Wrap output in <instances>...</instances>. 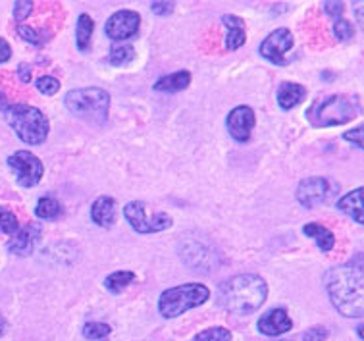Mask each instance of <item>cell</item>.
Masks as SVG:
<instances>
[{"label": "cell", "mask_w": 364, "mask_h": 341, "mask_svg": "<svg viewBox=\"0 0 364 341\" xmlns=\"http://www.w3.org/2000/svg\"><path fill=\"white\" fill-rule=\"evenodd\" d=\"M326 289L333 307L349 318H360L364 313V274L360 266L345 264L330 268L324 276Z\"/></svg>", "instance_id": "obj_1"}, {"label": "cell", "mask_w": 364, "mask_h": 341, "mask_svg": "<svg viewBox=\"0 0 364 341\" xmlns=\"http://www.w3.org/2000/svg\"><path fill=\"white\" fill-rule=\"evenodd\" d=\"M268 295V285L257 274H237L218 288V305L228 313L239 316L259 310Z\"/></svg>", "instance_id": "obj_2"}, {"label": "cell", "mask_w": 364, "mask_h": 341, "mask_svg": "<svg viewBox=\"0 0 364 341\" xmlns=\"http://www.w3.org/2000/svg\"><path fill=\"white\" fill-rule=\"evenodd\" d=\"M360 112V105L355 97L347 95H330L324 99L314 100L309 110L306 120L314 127H331V125H345L355 120Z\"/></svg>", "instance_id": "obj_3"}, {"label": "cell", "mask_w": 364, "mask_h": 341, "mask_svg": "<svg viewBox=\"0 0 364 341\" xmlns=\"http://www.w3.org/2000/svg\"><path fill=\"white\" fill-rule=\"evenodd\" d=\"M6 120L16 135L26 145H41L48 137V120L47 116L29 105L8 106Z\"/></svg>", "instance_id": "obj_4"}, {"label": "cell", "mask_w": 364, "mask_h": 341, "mask_svg": "<svg viewBox=\"0 0 364 341\" xmlns=\"http://www.w3.org/2000/svg\"><path fill=\"white\" fill-rule=\"evenodd\" d=\"M66 108L87 122L102 124L108 118L110 108V95L99 87H87V89H73L66 95Z\"/></svg>", "instance_id": "obj_5"}, {"label": "cell", "mask_w": 364, "mask_h": 341, "mask_svg": "<svg viewBox=\"0 0 364 341\" xmlns=\"http://www.w3.org/2000/svg\"><path fill=\"white\" fill-rule=\"evenodd\" d=\"M210 299V289L203 283H183L166 289L159 299V310L164 318H176L187 310L205 305Z\"/></svg>", "instance_id": "obj_6"}, {"label": "cell", "mask_w": 364, "mask_h": 341, "mask_svg": "<svg viewBox=\"0 0 364 341\" xmlns=\"http://www.w3.org/2000/svg\"><path fill=\"white\" fill-rule=\"evenodd\" d=\"M124 216L133 230L139 234H159L172 226V216L166 212H154L153 216H146V206L141 201H132L124 206Z\"/></svg>", "instance_id": "obj_7"}, {"label": "cell", "mask_w": 364, "mask_h": 341, "mask_svg": "<svg viewBox=\"0 0 364 341\" xmlns=\"http://www.w3.org/2000/svg\"><path fill=\"white\" fill-rule=\"evenodd\" d=\"M8 166H10V170L16 176V182L21 187H33V185L39 184L43 179V174H45L43 162L29 151L14 152L12 157L8 158Z\"/></svg>", "instance_id": "obj_8"}, {"label": "cell", "mask_w": 364, "mask_h": 341, "mask_svg": "<svg viewBox=\"0 0 364 341\" xmlns=\"http://www.w3.org/2000/svg\"><path fill=\"white\" fill-rule=\"evenodd\" d=\"M295 195H297V201L303 206L312 209V206H318V204H324L326 201H330L336 195V187L326 177H306L303 182H299Z\"/></svg>", "instance_id": "obj_9"}, {"label": "cell", "mask_w": 364, "mask_h": 341, "mask_svg": "<svg viewBox=\"0 0 364 341\" xmlns=\"http://www.w3.org/2000/svg\"><path fill=\"white\" fill-rule=\"evenodd\" d=\"M293 46V35L289 29L279 27L276 31H272L259 46V53L262 54V58H266L276 66H285V54L291 51Z\"/></svg>", "instance_id": "obj_10"}, {"label": "cell", "mask_w": 364, "mask_h": 341, "mask_svg": "<svg viewBox=\"0 0 364 341\" xmlns=\"http://www.w3.org/2000/svg\"><path fill=\"white\" fill-rule=\"evenodd\" d=\"M141 26V16L133 10H119V12L112 14L105 26L106 37H110L112 41H124L132 39L137 35Z\"/></svg>", "instance_id": "obj_11"}, {"label": "cell", "mask_w": 364, "mask_h": 341, "mask_svg": "<svg viewBox=\"0 0 364 341\" xmlns=\"http://www.w3.org/2000/svg\"><path fill=\"white\" fill-rule=\"evenodd\" d=\"M257 124V116L251 106H235L228 118H225V127L228 133L232 135L237 143H247L251 139L252 127Z\"/></svg>", "instance_id": "obj_12"}, {"label": "cell", "mask_w": 364, "mask_h": 341, "mask_svg": "<svg viewBox=\"0 0 364 341\" xmlns=\"http://www.w3.org/2000/svg\"><path fill=\"white\" fill-rule=\"evenodd\" d=\"M41 231L43 230L39 224H27L23 230H18V234L8 241V251L18 256L31 255L41 239Z\"/></svg>", "instance_id": "obj_13"}, {"label": "cell", "mask_w": 364, "mask_h": 341, "mask_svg": "<svg viewBox=\"0 0 364 341\" xmlns=\"http://www.w3.org/2000/svg\"><path fill=\"white\" fill-rule=\"evenodd\" d=\"M260 334L264 335H282L285 332H289L293 328V322L287 315V310L284 308H272L266 315H262L259 318V324H257Z\"/></svg>", "instance_id": "obj_14"}, {"label": "cell", "mask_w": 364, "mask_h": 341, "mask_svg": "<svg viewBox=\"0 0 364 341\" xmlns=\"http://www.w3.org/2000/svg\"><path fill=\"white\" fill-rule=\"evenodd\" d=\"M224 26L228 27V35H225V48L228 51H237L241 46L245 45L247 33H245V23L241 18L237 16H233V14H225L224 18Z\"/></svg>", "instance_id": "obj_15"}, {"label": "cell", "mask_w": 364, "mask_h": 341, "mask_svg": "<svg viewBox=\"0 0 364 341\" xmlns=\"http://www.w3.org/2000/svg\"><path fill=\"white\" fill-rule=\"evenodd\" d=\"M306 95V89L303 85H299V83H293V81H285L282 83L276 93V100H278V105L282 110H291L297 105L303 103Z\"/></svg>", "instance_id": "obj_16"}, {"label": "cell", "mask_w": 364, "mask_h": 341, "mask_svg": "<svg viewBox=\"0 0 364 341\" xmlns=\"http://www.w3.org/2000/svg\"><path fill=\"white\" fill-rule=\"evenodd\" d=\"M91 218L100 228H110L116 218V203L112 197H99L91 206Z\"/></svg>", "instance_id": "obj_17"}, {"label": "cell", "mask_w": 364, "mask_h": 341, "mask_svg": "<svg viewBox=\"0 0 364 341\" xmlns=\"http://www.w3.org/2000/svg\"><path fill=\"white\" fill-rule=\"evenodd\" d=\"M338 209L345 214H349V216L355 220L357 224H364V216H363V187H357L351 193H347L345 197L339 199Z\"/></svg>", "instance_id": "obj_18"}, {"label": "cell", "mask_w": 364, "mask_h": 341, "mask_svg": "<svg viewBox=\"0 0 364 341\" xmlns=\"http://www.w3.org/2000/svg\"><path fill=\"white\" fill-rule=\"evenodd\" d=\"M303 234H305L306 237H312V239L318 243V247L324 251V253L333 249V245H336V236H333V231L328 230L322 224H306L305 228H303Z\"/></svg>", "instance_id": "obj_19"}, {"label": "cell", "mask_w": 364, "mask_h": 341, "mask_svg": "<svg viewBox=\"0 0 364 341\" xmlns=\"http://www.w3.org/2000/svg\"><path fill=\"white\" fill-rule=\"evenodd\" d=\"M191 83V73L189 72H176L170 73V75H164L160 78L156 83H154V91H164V93H176L183 91Z\"/></svg>", "instance_id": "obj_20"}, {"label": "cell", "mask_w": 364, "mask_h": 341, "mask_svg": "<svg viewBox=\"0 0 364 341\" xmlns=\"http://www.w3.org/2000/svg\"><path fill=\"white\" fill-rule=\"evenodd\" d=\"M95 23L91 20V16L81 14L80 20H77V27H75V43L80 51H89L91 46V37H93Z\"/></svg>", "instance_id": "obj_21"}, {"label": "cell", "mask_w": 364, "mask_h": 341, "mask_svg": "<svg viewBox=\"0 0 364 341\" xmlns=\"http://www.w3.org/2000/svg\"><path fill=\"white\" fill-rule=\"evenodd\" d=\"M133 280H135V274H133L132 270H118V272H112L110 276H106L105 288L110 293H122L129 283H133Z\"/></svg>", "instance_id": "obj_22"}, {"label": "cell", "mask_w": 364, "mask_h": 341, "mask_svg": "<svg viewBox=\"0 0 364 341\" xmlns=\"http://www.w3.org/2000/svg\"><path fill=\"white\" fill-rule=\"evenodd\" d=\"M35 214H37L41 220H54V218L62 216V204L53 197H43L39 203H37Z\"/></svg>", "instance_id": "obj_23"}, {"label": "cell", "mask_w": 364, "mask_h": 341, "mask_svg": "<svg viewBox=\"0 0 364 341\" xmlns=\"http://www.w3.org/2000/svg\"><path fill=\"white\" fill-rule=\"evenodd\" d=\"M133 58H135V51H133V46L129 45L112 46V51H110V64L116 68L126 66V64H129Z\"/></svg>", "instance_id": "obj_24"}, {"label": "cell", "mask_w": 364, "mask_h": 341, "mask_svg": "<svg viewBox=\"0 0 364 341\" xmlns=\"http://www.w3.org/2000/svg\"><path fill=\"white\" fill-rule=\"evenodd\" d=\"M110 332H112L110 326L102 324V322H89V324H85V328H83V335L89 341H106Z\"/></svg>", "instance_id": "obj_25"}, {"label": "cell", "mask_w": 364, "mask_h": 341, "mask_svg": "<svg viewBox=\"0 0 364 341\" xmlns=\"http://www.w3.org/2000/svg\"><path fill=\"white\" fill-rule=\"evenodd\" d=\"M191 341H232V332L224 326H214V328L203 330Z\"/></svg>", "instance_id": "obj_26"}, {"label": "cell", "mask_w": 364, "mask_h": 341, "mask_svg": "<svg viewBox=\"0 0 364 341\" xmlns=\"http://www.w3.org/2000/svg\"><path fill=\"white\" fill-rule=\"evenodd\" d=\"M18 230H20V222H18L16 214L4 206H0V231L6 236H16Z\"/></svg>", "instance_id": "obj_27"}, {"label": "cell", "mask_w": 364, "mask_h": 341, "mask_svg": "<svg viewBox=\"0 0 364 341\" xmlns=\"http://www.w3.org/2000/svg\"><path fill=\"white\" fill-rule=\"evenodd\" d=\"M333 35L338 37L339 41H351L355 37V27H353L351 21L343 20V18H339V20L333 21Z\"/></svg>", "instance_id": "obj_28"}, {"label": "cell", "mask_w": 364, "mask_h": 341, "mask_svg": "<svg viewBox=\"0 0 364 341\" xmlns=\"http://www.w3.org/2000/svg\"><path fill=\"white\" fill-rule=\"evenodd\" d=\"M37 89H39L43 95L53 97V95H56V93H58L60 81L56 78H50V75H43V78L37 79Z\"/></svg>", "instance_id": "obj_29"}, {"label": "cell", "mask_w": 364, "mask_h": 341, "mask_svg": "<svg viewBox=\"0 0 364 341\" xmlns=\"http://www.w3.org/2000/svg\"><path fill=\"white\" fill-rule=\"evenodd\" d=\"M33 10V2H16L14 4V18L16 21H23Z\"/></svg>", "instance_id": "obj_30"}, {"label": "cell", "mask_w": 364, "mask_h": 341, "mask_svg": "<svg viewBox=\"0 0 364 341\" xmlns=\"http://www.w3.org/2000/svg\"><path fill=\"white\" fill-rule=\"evenodd\" d=\"M18 33H20L21 39H26L27 43H33V45H39L41 43V35L29 26H18Z\"/></svg>", "instance_id": "obj_31"}, {"label": "cell", "mask_w": 364, "mask_h": 341, "mask_svg": "<svg viewBox=\"0 0 364 341\" xmlns=\"http://www.w3.org/2000/svg\"><path fill=\"white\" fill-rule=\"evenodd\" d=\"M343 139H347L349 143H353L357 149H363V127L358 125L355 130H349L347 133H343Z\"/></svg>", "instance_id": "obj_32"}, {"label": "cell", "mask_w": 364, "mask_h": 341, "mask_svg": "<svg viewBox=\"0 0 364 341\" xmlns=\"http://www.w3.org/2000/svg\"><path fill=\"white\" fill-rule=\"evenodd\" d=\"M328 337V330L326 328H311L306 330L305 335H303V341H324Z\"/></svg>", "instance_id": "obj_33"}, {"label": "cell", "mask_w": 364, "mask_h": 341, "mask_svg": "<svg viewBox=\"0 0 364 341\" xmlns=\"http://www.w3.org/2000/svg\"><path fill=\"white\" fill-rule=\"evenodd\" d=\"M151 8H153V12L156 14V16H168V14L173 12L176 4H173V2H153Z\"/></svg>", "instance_id": "obj_34"}, {"label": "cell", "mask_w": 364, "mask_h": 341, "mask_svg": "<svg viewBox=\"0 0 364 341\" xmlns=\"http://www.w3.org/2000/svg\"><path fill=\"white\" fill-rule=\"evenodd\" d=\"M324 8H326V12L330 14L331 18H336V20L341 18V12L345 10L343 2H326Z\"/></svg>", "instance_id": "obj_35"}, {"label": "cell", "mask_w": 364, "mask_h": 341, "mask_svg": "<svg viewBox=\"0 0 364 341\" xmlns=\"http://www.w3.org/2000/svg\"><path fill=\"white\" fill-rule=\"evenodd\" d=\"M10 56H12V48H10V45H8L6 41L0 37V64L8 62Z\"/></svg>", "instance_id": "obj_36"}, {"label": "cell", "mask_w": 364, "mask_h": 341, "mask_svg": "<svg viewBox=\"0 0 364 341\" xmlns=\"http://www.w3.org/2000/svg\"><path fill=\"white\" fill-rule=\"evenodd\" d=\"M18 75H20L21 83H29V79H31V70H29V66H26V64H21V66L18 68Z\"/></svg>", "instance_id": "obj_37"}, {"label": "cell", "mask_w": 364, "mask_h": 341, "mask_svg": "<svg viewBox=\"0 0 364 341\" xmlns=\"http://www.w3.org/2000/svg\"><path fill=\"white\" fill-rule=\"evenodd\" d=\"M4 332H6V318H4V315L0 313V337L4 335Z\"/></svg>", "instance_id": "obj_38"}]
</instances>
